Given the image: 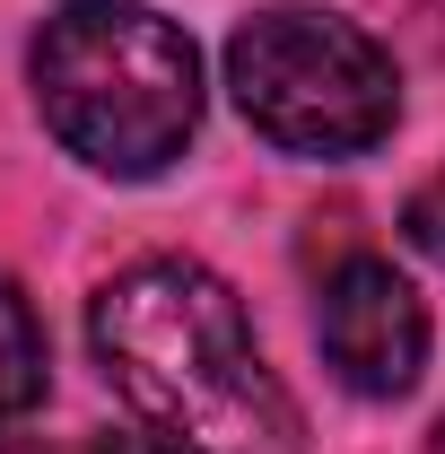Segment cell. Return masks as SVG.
<instances>
[{"instance_id": "6da1fadb", "label": "cell", "mask_w": 445, "mask_h": 454, "mask_svg": "<svg viewBox=\"0 0 445 454\" xmlns=\"http://www.w3.org/2000/svg\"><path fill=\"white\" fill-rule=\"evenodd\" d=\"M88 349L122 411L175 454H306V411L262 358L245 297L192 254L113 271L88 306Z\"/></svg>"}, {"instance_id": "7a4b0ae2", "label": "cell", "mask_w": 445, "mask_h": 454, "mask_svg": "<svg viewBox=\"0 0 445 454\" xmlns=\"http://www.w3.org/2000/svg\"><path fill=\"white\" fill-rule=\"evenodd\" d=\"M27 79L44 131L113 184L167 175L201 131V53L149 0H61L35 27Z\"/></svg>"}, {"instance_id": "3957f363", "label": "cell", "mask_w": 445, "mask_h": 454, "mask_svg": "<svg viewBox=\"0 0 445 454\" xmlns=\"http://www.w3.org/2000/svg\"><path fill=\"white\" fill-rule=\"evenodd\" d=\"M227 97L279 158H367L402 122V70L358 18L271 0L227 35Z\"/></svg>"}, {"instance_id": "277c9868", "label": "cell", "mask_w": 445, "mask_h": 454, "mask_svg": "<svg viewBox=\"0 0 445 454\" xmlns=\"http://www.w3.org/2000/svg\"><path fill=\"white\" fill-rule=\"evenodd\" d=\"M315 340L358 402H402L428 367V306L385 254H349L315 297Z\"/></svg>"}, {"instance_id": "5b68a950", "label": "cell", "mask_w": 445, "mask_h": 454, "mask_svg": "<svg viewBox=\"0 0 445 454\" xmlns=\"http://www.w3.org/2000/svg\"><path fill=\"white\" fill-rule=\"evenodd\" d=\"M44 385H53V367H44V324H35V306L18 297V280L0 271V419L35 411Z\"/></svg>"}, {"instance_id": "8992f818", "label": "cell", "mask_w": 445, "mask_h": 454, "mask_svg": "<svg viewBox=\"0 0 445 454\" xmlns=\"http://www.w3.org/2000/svg\"><path fill=\"white\" fill-rule=\"evenodd\" d=\"M402 236H410V254H428V262L445 271V167L402 201Z\"/></svg>"}, {"instance_id": "52a82bcc", "label": "cell", "mask_w": 445, "mask_h": 454, "mask_svg": "<svg viewBox=\"0 0 445 454\" xmlns=\"http://www.w3.org/2000/svg\"><path fill=\"white\" fill-rule=\"evenodd\" d=\"M70 454H175V446L149 437V428H97V437H79Z\"/></svg>"}, {"instance_id": "ba28073f", "label": "cell", "mask_w": 445, "mask_h": 454, "mask_svg": "<svg viewBox=\"0 0 445 454\" xmlns=\"http://www.w3.org/2000/svg\"><path fill=\"white\" fill-rule=\"evenodd\" d=\"M437 454H445V419H437Z\"/></svg>"}]
</instances>
